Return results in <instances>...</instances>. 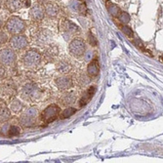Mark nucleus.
<instances>
[{"label":"nucleus","mask_w":163,"mask_h":163,"mask_svg":"<svg viewBox=\"0 0 163 163\" xmlns=\"http://www.w3.org/2000/svg\"><path fill=\"white\" fill-rule=\"evenodd\" d=\"M41 61V55L36 50H28L24 56V66L27 68L36 67Z\"/></svg>","instance_id":"3"},{"label":"nucleus","mask_w":163,"mask_h":163,"mask_svg":"<svg viewBox=\"0 0 163 163\" xmlns=\"http://www.w3.org/2000/svg\"><path fill=\"white\" fill-rule=\"evenodd\" d=\"M5 73H6V71H5V68H4V66L0 65V78L5 75Z\"/></svg>","instance_id":"28"},{"label":"nucleus","mask_w":163,"mask_h":163,"mask_svg":"<svg viewBox=\"0 0 163 163\" xmlns=\"http://www.w3.org/2000/svg\"><path fill=\"white\" fill-rule=\"evenodd\" d=\"M117 18H118V20L120 21V22H121L122 24H127L131 21L130 15L128 14V13H126V12H120L119 15L117 16Z\"/></svg>","instance_id":"21"},{"label":"nucleus","mask_w":163,"mask_h":163,"mask_svg":"<svg viewBox=\"0 0 163 163\" xmlns=\"http://www.w3.org/2000/svg\"><path fill=\"white\" fill-rule=\"evenodd\" d=\"M61 112V108L57 105H50L41 112V120L46 123H51L55 121L59 117V114Z\"/></svg>","instance_id":"2"},{"label":"nucleus","mask_w":163,"mask_h":163,"mask_svg":"<svg viewBox=\"0 0 163 163\" xmlns=\"http://www.w3.org/2000/svg\"><path fill=\"white\" fill-rule=\"evenodd\" d=\"M23 4H24V7H31V0H24Z\"/></svg>","instance_id":"29"},{"label":"nucleus","mask_w":163,"mask_h":163,"mask_svg":"<svg viewBox=\"0 0 163 163\" xmlns=\"http://www.w3.org/2000/svg\"><path fill=\"white\" fill-rule=\"evenodd\" d=\"M76 109H74V108H67V109H66L65 110H63L62 112H60V114H59V117H60V119H66V118H68V117H70V116H72L73 114H75V112H76Z\"/></svg>","instance_id":"18"},{"label":"nucleus","mask_w":163,"mask_h":163,"mask_svg":"<svg viewBox=\"0 0 163 163\" xmlns=\"http://www.w3.org/2000/svg\"><path fill=\"white\" fill-rule=\"evenodd\" d=\"M68 50H70V53L73 56V57L79 58L81 56H83L85 51H86V44H85V42L82 39H80V38H74L70 43Z\"/></svg>","instance_id":"4"},{"label":"nucleus","mask_w":163,"mask_h":163,"mask_svg":"<svg viewBox=\"0 0 163 163\" xmlns=\"http://www.w3.org/2000/svg\"><path fill=\"white\" fill-rule=\"evenodd\" d=\"M38 110L35 108H29L23 113V115L21 116L20 121L22 123V125L24 127H29L32 126L34 122H35V118L37 116Z\"/></svg>","instance_id":"5"},{"label":"nucleus","mask_w":163,"mask_h":163,"mask_svg":"<svg viewBox=\"0 0 163 163\" xmlns=\"http://www.w3.org/2000/svg\"><path fill=\"white\" fill-rule=\"evenodd\" d=\"M45 10L41 5H34L31 9V17L33 21H41L44 18Z\"/></svg>","instance_id":"11"},{"label":"nucleus","mask_w":163,"mask_h":163,"mask_svg":"<svg viewBox=\"0 0 163 163\" xmlns=\"http://www.w3.org/2000/svg\"><path fill=\"white\" fill-rule=\"evenodd\" d=\"M55 82H56V85L58 86V88L61 89V90H67L72 86L71 77L68 76V75L58 77Z\"/></svg>","instance_id":"9"},{"label":"nucleus","mask_w":163,"mask_h":163,"mask_svg":"<svg viewBox=\"0 0 163 163\" xmlns=\"http://www.w3.org/2000/svg\"><path fill=\"white\" fill-rule=\"evenodd\" d=\"M95 92H96V88L94 86H91L89 87L86 91H85V93L82 95V97H81V99L79 100V106L82 108V106H85L88 103L92 100L93 96L95 95Z\"/></svg>","instance_id":"10"},{"label":"nucleus","mask_w":163,"mask_h":163,"mask_svg":"<svg viewBox=\"0 0 163 163\" xmlns=\"http://www.w3.org/2000/svg\"><path fill=\"white\" fill-rule=\"evenodd\" d=\"M16 62V54L10 48H3L0 50V65L12 66Z\"/></svg>","instance_id":"6"},{"label":"nucleus","mask_w":163,"mask_h":163,"mask_svg":"<svg viewBox=\"0 0 163 163\" xmlns=\"http://www.w3.org/2000/svg\"><path fill=\"white\" fill-rule=\"evenodd\" d=\"M121 31H122V32L125 34V35H127L128 37H130V38L134 37V32H133L132 28H131L130 27H128V25H123V27L121 28Z\"/></svg>","instance_id":"22"},{"label":"nucleus","mask_w":163,"mask_h":163,"mask_svg":"<svg viewBox=\"0 0 163 163\" xmlns=\"http://www.w3.org/2000/svg\"><path fill=\"white\" fill-rule=\"evenodd\" d=\"M1 91L4 95L7 96H15L17 94V89L14 82L12 81H7V82H4L1 85Z\"/></svg>","instance_id":"12"},{"label":"nucleus","mask_w":163,"mask_h":163,"mask_svg":"<svg viewBox=\"0 0 163 163\" xmlns=\"http://www.w3.org/2000/svg\"><path fill=\"white\" fill-rule=\"evenodd\" d=\"M89 43L91 44L92 46H96L98 44L97 38L94 36L92 33H89Z\"/></svg>","instance_id":"26"},{"label":"nucleus","mask_w":163,"mask_h":163,"mask_svg":"<svg viewBox=\"0 0 163 163\" xmlns=\"http://www.w3.org/2000/svg\"><path fill=\"white\" fill-rule=\"evenodd\" d=\"M11 117V111L8 108H3L0 109V121L1 122H6L10 119Z\"/></svg>","instance_id":"17"},{"label":"nucleus","mask_w":163,"mask_h":163,"mask_svg":"<svg viewBox=\"0 0 163 163\" xmlns=\"http://www.w3.org/2000/svg\"><path fill=\"white\" fill-rule=\"evenodd\" d=\"M9 44L15 50H24L28 45V40L23 34H15L9 39Z\"/></svg>","instance_id":"7"},{"label":"nucleus","mask_w":163,"mask_h":163,"mask_svg":"<svg viewBox=\"0 0 163 163\" xmlns=\"http://www.w3.org/2000/svg\"><path fill=\"white\" fill-rule=\"evenodd\" d=\"M3 24H4V22H3V20L0 18V28H1L3 27Z\"/></svg>","instance_id":"30"},{"label":"nucleus","mask_w":163,"mask_h":163,"mask_svg":"<svg viewBox=\"0 0 163 163\" xmlns=\"http://www.w3.org/2000/svg\"><path fill=\"white\" fill-rule=\"evenodd\" d=\"M78 1H81V0H78Z\"/></svg>","instance_id":"31"},{"label":"nucleus","mask_w":163,"mask_h":163,"mask_svg":"<svg viewBox=\"0 0 163 163\" xmlns=\"http://www.w3.org/2000/svg\"><path fill=\"white\" fill-rule=\"evenodd\" d=\"M0 8H1V7H0Z\"/></svg>","instance_id":"32"},{"label":"nucleus","mask_w":163,"mask_h":163,"mask_svg":"<svg viewBox=\"0 0 163 163\" xmlns=\"http://www.w3.org/2000/svg\"><path fill=\"white\" fill-rule=\"evenodd\" d=\"M78 11H79L80 14H86V12H87L86 5H85L84 3L79 4V5H78Z\"/></svg>","instance_id":"27"},{"label":"nucleus","mask_w":163,"mask_h":163,"mask_svg":"<svg viewBox=\"0 0 163 163\" xmlns=\"http://www.w3.org/2000/svg\"><path fill=\"white\" fill-rule=\"evenodd\" d=\"M39 91L37 90L36 86L33 84H27L23 88L22 91V97L24 100H33V99L37 98Z\"/></svg>","instance_id":"8"},{"label":"nucleus","mask_w":163,"mask_h":163,"mask_svg":"<svg viewBox=\"0 0 163 163\" xmlns=\"http://www.w3.org/2000/svg\"><path fill=\"white\" fill-rule=\"evenodd\" d=\"M5 27L8 32L12 35H15V34H21L24 31L25 24L20 17L12 16L7 20Z\"/></svg>","instance_id":"1"},{"label":"nucleus","mask_w":163,"mask_h":163,"mask_svg":"<svg viewBox=\"0 0 163 163\" xmlns=\"http://www.w3.org/2000/svg\"><path fill=\"white\" fill-rule=\"evenodd\" d=\"M87 72L88 75L91 77H97L100 73V65H99L98 59H94L92 60V62L88 65L87 67Z\"/></svg>","instance_id":"13"},{"label":"nucleus","mask_w":163,"mask_h":163,"mask_svg":"<svg viewBox=\"0 0 163 163\" xmlns=\"http://www.w3.org/2000/svg\"><path fill=\"white\" fill-rule=\"evenodd\" d=\"M21 133V129L18 126H10L8 129V134L9 136H18Z\"/></svg>","instance_id":"23"},{"label":"nucleus","mask_w":163,"mask_h":163,"mask_svg":"<svg viewBox=\"0 0 163 163\" xmlns=\"http://www.w3.org/2000/svg\"><path fill=\"white\" fill-rule=\"evenodd\" d=\"M45 14L47 16L51 17V18H54V17H56L58 15L59 13V7L56 5V4H52V3H49L47 4V5L45 6Z\"/></svg>","instance_id":"14"},{"label":"nucleus","mask_w":163,"mask_h":163,"mask_svg":"<svg viewBox=\"0 0 163 163\" xmlns=\"http://www.w3.org/2000/svg\"><path fill=\"white\" fill-rule=\"evenodd\" d=\"M76 100V95L73 92H68L62 97V103L65 106L72 105Z\"/></svg>","instance_id":"15"},{"label":"nucleus","mask_w":163,"mask_h":163,"mask_svg":"<svg viewBox=\"0 0 163 163\" xmlns=\"http://www.w3.org/2000/svg\"><path fill=\"white\" fill-rule=\"evenodd\" d=\"M106 7H108V11L109 13L113 17H117L119 15L120 13V9L119 7L116 6L115 4L111 3V2H108V5H106Z\"/></svg>","instance_id":"19"},{"label":"nucleus","mask_w":163,"mask_h":163,"mask_svg":"<svg viewBox=\"0 0 163 163\" xmlns=\"http://www.w3.org/2000/svg\"><path fill=\"white\" fill-rule=\"evenodd\" d=\"M5 5L10 12H15L20 8L21 3L19 0H6Z\"/></svg>","instance_id":"16"},{"label":"nucleus","mask_w":163,"mask_h":163,"mask_svg":"<svg viewBox=\"0 0 163 163\" xmlns=\"http://www.w3.org/2000/svg\"><path fill=\"white\" fill-rule=\"evenodd\" d=\"M59 67V70L60 71H62V72H65V73H67V72H68L70 70V67L67 65V63H60V65L58 66Z\"/></svg>","instance_id":"24"},{"label":"nucleus","mask_w":163,"mask_h":163,"mask_svg":"<svg viewBox=\"0 0 163 163\" xmlns=\"http://www.w3.org/2000/svg\"><path fill=\"white\" fill-rule=\"evenodd\" d=\"M23 109V104L21 103L19 100H14L12 103H11V105H10V109L13 111V112H15V113H19L21 110H22Z\"/></svg>","instance_id":"20"},{"label":"nucleus","mask_w":163,"mask_h":163,"mask_svg":"<svg viewBox=\"0 0 163 163\" xmlns=\"http://www.w3.org/2000/svg\"><path fill=\"white\" fill-rule=\"evenodd\" d=\"M8 41V37H7V34L0 31V47L2 46V44H5L6 42Z\"/></svg>","instance_id":"25"}]
</instances>
